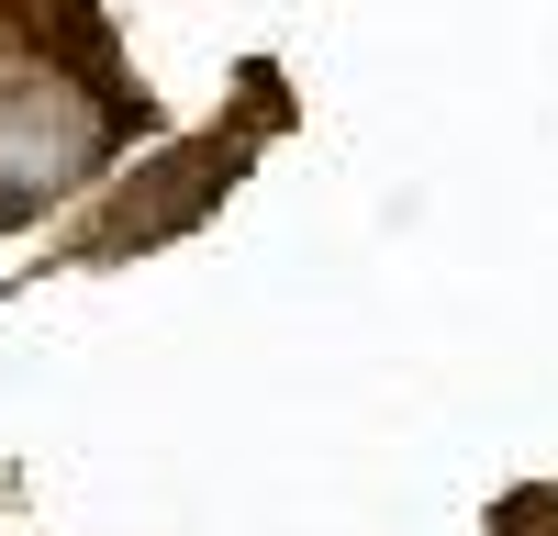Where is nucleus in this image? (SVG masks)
I'll return each mask as SVG.
<instances>
[{
	"instance_id": "nucleus-1",
	"label": "nucleus",
	"mask_w": 558,
	"mask_h": 536,
	"mask_svg": "<svg viewBox=\"0 0 558 536\" xmlns=\"http://www.w3.org/2000/svg\"><path fill=\"white\" fill-rule=\"evenodd\" d=\"M12 212H23V179H0V223H12Z\"/></svg>"
}]
</instances>
